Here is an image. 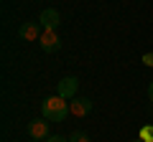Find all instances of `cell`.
Returning a JSON list of instances; mask_svg holds the SVG:
<instances>
[{"label": "cell", "instance_id": "1", "mask_svg": "<svg viewBox=\"0 0 153 142\" xmlns=\"http://www.w3.org/2000/svg\"><path fill=\"white\" fill-rule=\"evenodd\" d=\"M69 114H71L69 102L61 99V97H46L41 102V117L49 119V122H64Z\"/></svg>", "mask_w": 153, "mask_h": 142}, {"label": "cell", "instance_id": "2", "mask_svg": "<svg viewBox=\"0 0 153 142\" xmlns=\"http://www.w3.org/2000/svg\"><path fill=\"white\" fill-rule=\"evenodd\" d=\"M76 89H79V79L76 76H64L61 81H56V97L71 102L76 97Z\"/></svg>", "mask_w": 153, "mask_h": 142}, {"label": "cell", "instance_id": "3", "mask_svg": "<svg viewBox=\"0 0 153 142\" xmlns=\"http://www.w3.org/2000/svg\"><path fill=\"white\" fill-rule=\"evenodd\" d=\"M41 33H44V28H41L38 20H26V23L18 26V36H21L23 41H38Z\"/></svg>", "mask_w": 153, "mask_h": 142}, {"label": "cell", "instance_id": "4", "mask_svg": "<svg viewBox=\"0 0 153 142\" xmlns=\"http://www.w3.org/2000/svg\"><path fill=\"white\" fill-rule=\"evenodd\" d=\"M38 46H41V51H46V53H56V51L61 48V38L56 31H44L41 33V38H38Z\"/></svg>", "mask_w": 153, "mask_h": 142}, {"label": "cell", "instance_id": "5", "mask_svg": "<svg viewBox=\"0 0 153 142\" xmlns=\"http://www.w3.org/2000/svg\"><path fill=\"white\" fill-rule=\"evenodd\" d=\"M49 124H51V122L41 117V119H33V122H28V127H26V130H28V135H31L33 140H38V142H41V140H46V137H51Z\"/></svg>", "mask_w": 153, "mask_h": 142}, {"label": "cell", "instance_id": "6", "mask_svg": "<svg viewBox=\"0 0 153 142\" xmlns=\"http://www.w3.org/2000/svg\"><path fill=\"white\" fill-rule=\"evenodd\" d=\"M38 23H41V28L44 31H56L61 23V15L56 8H46V10H41V15H38Z\"/></svg>", "mask_w": 153, "mask_h": 142}, {"label": "cell", "instance_id": "7", "mask_svg": "<svg viewBox=\"0 0 153 142\" xmlns=\"http://www.w3.org/2000/svg\"><path fill=\"white\" fill-rule=\"evenodd\" d=\"M69 109L74 117H87L89 112H92V99L89 97H74L69 102Z\"/></svg>", "mask_w": 153, "mask_h": 142}, {"label": "cell", "instance_id": "8", "mask_svg": "<svg viewBox=\"0 0 153 142\" xmlns=\"http://www.w3.org/2000/svg\"><path fill=\"white\" fill-rule=\"evenodd\" d=\"M140 140H143V142H153V122L140 130Z\"/></svg>", "mask_w": 153, "mask_h": 142}, {"label": "cell", "instance_id": "9", "mask_svg": "<svg viewBox=\"0 0 153 142\" xmlns=\"http://www.w3.org/2000/svg\"><path fill=\"white\" fill-rule=\"evenodd\" d=\"M69 142H89V137H87V132H82V130H76V132H71Z\"/></svg>", "mask_w": 153, "mask_h": 142}, {"label": "cell", "instance_id": "10", "mask_svg": "<svg viewBox=\"0 0 153 142\" xmlns=\"http://www.w3.org/2000/svg\"><path fill=\"white\" fill-rule=\"evenodd\" d=\"M143 64H146L148 69H153V51H148V53H143Z\"/></svg>", "mask_w": 153, "mask_h": 142}, {"label": "cell", "instance_id": "11", "mask_svg": "<svg viewBox=\"0 0 153 142\" xmlns=\"http://www.w3.org/2000/svg\"><path fill=\"white\" fill-rule=\"evenodd\" d=\"M44 142H69V137H61V135H51V137H46Z\"/></svg>", "mask_w": 153, "mask_h": 142}, {"label": "cell", "instance_id": "12", "mask_svg": "<svg viewBox=\"0 0 153 142\" xmlns=\"http://www.w3.org/2000/svg\"><path fill=\"white\" fill-rule=\"evenodd\" d=\"M148 99H151V102H153V81L148 84Z\"/></svg>", "mask_w": 153, "mask_h": 142}, {"label": "cell", "instance_id": "13", "mask_svg": "<svg viewBox=\"0 0 153 142\" xmlns=\"http://www.w3.org/2000/svg\"><path fill=\"white\" fill-rule=\"evenodd\" d=\"M138 142H143V140H138Z\"/></svg>", "mask_w": 153, "mask_h": 142}]
</instances>
